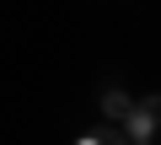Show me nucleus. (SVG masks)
<instances>
[{"label": "nucleus", "instance_id": "obj_1", "mask_svg": "<svg viewBox=\"0 0 161 145\" xmlns=\"http://www.w3.org/2000/svg\"><path fill=\"white\" fill-rule=\"evenodd\" d=\"M134 145H161V92H150V97H140L134 102V113L118 124Z\"/></svg>", "mask_w": 161, "mask_h": 145}, {"label": "nucleus", "instance_id": "obj_2", "mask_svg": "<svg viewBox=\"0 0 161 145\" xmlns=\"http://www.w3.org/2000/svg\"><path fill=\"white\" fill-rule=\"evenodd\" d=\"M102 113H108L113 124H124V118L134 113V102H129V92H124V86H108V92H102Z\"/></svg>", "mask_w": 161, "mask_h": 145}, {"label": "nucleus", "instance_id": "obj_3", "mask_svg": "<svg viewBox=\"0 0 161 145\" xmlns=\"http://www.w3.org/2000/svg\"><path fill=\"white\" fill-rule=\"evenodd\" d=\"M75 145H134L124 129H92V134H80Z\"/></svg>", "mask_w": 161, "mask_h": 145}]
</instances>
